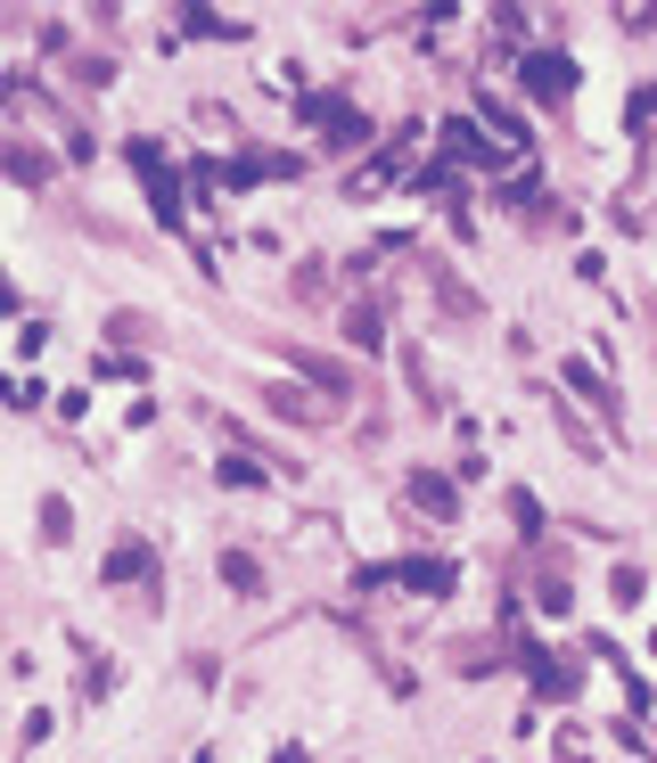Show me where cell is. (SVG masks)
<instances>
[{"label": "cell", "instance_id": "obj_1", "mask_svg": "<svg viewBox=\"0 0 657 763\" xmlns=\"http://www.w3.org/2000/svg\"><path fill=\"white\" fill-rule=\"evenodd\" d=\"M526 75H534V91H543V99H567V58H534Z\"/></svg>", "mask_w": 657, "mask_h": 763}]
</instances>
